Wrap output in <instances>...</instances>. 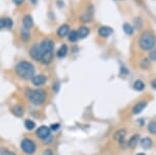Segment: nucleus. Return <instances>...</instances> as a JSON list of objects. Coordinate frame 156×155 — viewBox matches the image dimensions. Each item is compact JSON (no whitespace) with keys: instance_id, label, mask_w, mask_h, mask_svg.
<instances>
[{"instance_id":"nucleus-1","label":"nucleus","mask_w":156,"mask_h":155,"mask_svg":"<svg viewBox=\"0 0 156 155\" xmlns=\"http://www.w3.org/2000/svg\"><path fill=\"white\" fill-rule=\"evenodd\" d=\"M15 71H16L17 75L21 77L22 79H31L34 76L36 69H34V65L30 64L29 62L22 61L17 64Z\"/></svg>"},{"instance_id":"nucleus-2","label":"nucleus","mask_w":156,"mask_h":155,"mask_svg":"<svg viewBox=\"0 0 156 155\" xmlns=\"http://www.w3.org/2000/svg\"><path fill=\"white\" fill-rule=\"evenodd\" d=\"M156 44V37L154 36L153 32L146 31L142 33V36L138 39V46L140 49L145 50V51H149L152 50L155 47Z\"/></svg>"},{"instance_id":"nucleus-3","label":"nucleus","mask_w":156,"mask_h":155,"mask_svg":"<svg viewBox=\"0 0 156 155\" xmlns=\"http://www.w3.org/2000/svg\"><path fill=\"white\" fill-rule=\"evenodd\" d=\"M47 98V94L44 90H34L28 92V99L34 105H41Z\"/></svg>"},{"instance_id":"nucleus-4","label":"nucleus","mask_w":156,"mask_h":155,"mask_svg":"<svg viewBox=\"0 0 156 155\" xmlns=\"http://www.w3.org/2000/svg\"><path fill=\"white\" fill-rule=\"evenodd\" d=\"M21 149L25 154L31 155V154H34L37 150L36 143L32 142L31 139H24L23 141L21 142Z\"/></svg>"},{"instance_id":"nucleus-5","label":"nucleus","mask_w":156,"mask_h":155,"mask_svg":"<svg viewBox=\"0 0 156 155\" xmlns=\"http://www.w3.org/2000/svg\"><path fill=\"white\" fill-rule=\"evenodd\" d=\"M29 54L34 59L40 62L42 58V56L44 55V52H43L40 44H37V45H34V46L31 47V49H30V51H29Z\"/></svg>"},{"instance_id":"nucleus-6","label":"nucleus","mask_w":156,"mask_h":155,"mask_svg":"<svg viewBox=\"0 0 156 155\" xmlns=\"http://www.w3.org/2000/svg\"><path fill=\"white\" fill-rule=\"evenodd\" d=\"M36 134L39 139H43V141H46V139H49L50 136V128L47 126H41L37 128V130L36 131Z\"/></svg>"},{"instance_id":"nucleus-7","label":"nucleus","mask_w":156,"mask_h":155,"mask_svg":"<svg viewBox=\"0 0 156 155\" xmlns=\"http://www.w3.org/2000/svg\"><path fill=\"white\" fill-rule=\"evenodd\" d=\"M148 105V102L147 101H138L137 103H135L134 105H133V107H132V114H140V112H142L144 109L146 108V106Z\"/></svg>"},{"instance_id":"nucleus-8","label":"nucleus","mask_w":156,"mask_h":155,"mask_svg":"<svg viewBox=\"0 0 156 155\" xmlns=\"http://www.w3.org/2000/svg\"><path fill=\"white\" fill-rule=\"evenodd\" d=\"M126 134H127L126 129H119V130H117L115 132L114 139H115V141H117L118 143H120L121 145H122L123 143H124V141H125Z\"/></svg>"},{"instance_id":"nucleus-9","label":"nucleus","mask_w":156,"mask_h":155,"mask_svg":"<svg viewBox=\"0 0 156 155\" xmlns=\"http://www.w3.org/2000/svg\"><path fill=\"white\" fill-rule=\"evenodd\" d=\"M46 81H47V77L45 76V75H42V74L36 75V76H34L31 78V82L37 86H43V84H44Z\"/></svg>"},{"instance_id":"nucleus-10","label":"nucleus","mask_w":156,"mask_h":155,"mask_svg":"<svg viewBox=\"0 0 156 155\" xmlns=\"http://www.w3.org/2000/svg\"><path fill=\"white\" fill-rule=\"evenodd\" d=\"M112 27H108V26H102L100 27L99 29H98V33H99V36H101L103 37H109L110 34L112 33Z\"/></svg>"},{"instance_id":"nucleus-11","label":"nucleus","mask_w":156,"mask_h":155,"mask_svg":"<svg viewBox=\"0 0 156 155\" xmlns=\"http://www.w3.org/2000/svg\"><path fill=\"white\" fill-rule=\"evenodd\" d=\"M140 147H142L143 149L147 150V149H150L151 147L153 146V142H152V139H151L150 137L146 136V137H143V139H140Z\"/></svg>"},{"instance_id":"nucleus-12","label":"nucleus","mask_w":156,"mask_h":155,"mask_svg":"<svg viewBox=\"0 0 156 155\" xmlns=\"http://www.w3.org/2000/svg\"><path fill=\"white\" fill-rule=\"evenodd\" d=\"M69 30H70L69 25L64 24V25H62L60 27H58V29H57V34H58L60 37H66L68 33H69Z\"/></svg>"},{"instance_id":"nucleus-13","label":"nucleus","mask_w":156,"mask_h":155,"mask_svg":"<svg viewBox=\"0 0 156 155\" xmlns=\"http://www.w3.org/2000/svg\"><path fill=\"white\" fill-rule=\"evenodd\" d=\"M23 26H24V28H26V29H29V28H31V27L34 26V20H32V18L29 16V15L24 16Z\"/></svg>"},{"instance_id":"nucleus-14","label":"nucleus","mask_w":156,"mask_h":155,"mask_svg":"<svg viewBox=\"0 0 156 155\" xmlns=\"http://www.w3.org/2000/svg\"><path fill=\"white\" fill-rule=\"evenodd\" d=\"M52 58H53V52H47V53H45L44 55L42 56L40 62H42V64H44V65H48L51 62Z\"/></svg>"},{"instance_id":"nucleus-15","label":"nucleus","mask_w":156,"mask_h":155,"mask_svg":"<svg viewBox=\"0 0 156 155\" xmlns=\"http://www.w3.org/2000/svg\"><path fill=\"white\" fill-rule=\"evenodd\" d=\"M138 142H140V136H138V134H134V136H132L129 139V141H128V147L134 148V147H136Z\"/></svg>"},{"instance_id":"nucleus-16","label":"nucleus","mask_w":156,"mask_h":155,"mask_svg":"<svg viewBox=\"0 0 156 155\" xmlns=\"http://www.w3.org/2000/svg\"><path fill=\"white\" fill-rule=\"evenodd\" d=\"M78 37H80V39H84V37H87L89 36L90 33V29L87 28V27H80L79 29H78Z\"/></svg>"},{"instance_id":"nucleus-17","label":"nucleus","mask_w":156,"mask_h":155,"mask_svg":"<svg viewBox=\"0 0 156 155\" xmlns=\"http://www.w3.org/2000/svg\"><path fill=\"white\" fill-rule=\"evenodd\" d=\"M133 89H134L135 91H137V92L144 91V89H145V83H144V81L140 80V79L135 80V81H134V83H133Z\"/></svg>"},{"instance_id":"nucleus-18","label":"nucleus","mask_w":156,"mask_h":155,"mask_svg":"<svg viewBox=\"0 0 156 155\" xmlns=\"http://www.w3.org/2000/svg\"><path fill=\"white\" fill-rule=\"evenodd\" d=\"M12 114H14L15 116H17V117H22V116H23V114H24L23 107H22L21 105H15L12 108Z\"/></svg>"},{"instance_id":"nucleus-19","label":"nucleus","mask_w":156,"mask_h":155,"mask_svg":"<svg viewBox=\"0 0 156 155\" xmlns=\"http://www.w3.org/2000/svg\"><path fill=\"white\" fill-rule=\"evenodd\" d=\"M67 53H68L67 45H62V46L58 49V51H57V56L60 57V58H62V57H65L67 55Z\"/></svg>"},{"instance_id":"nucleus-20","label":"nucleus","mask_w":156,"mask_h":155,"mask_svg":"<svg viewBox=\"0 0 156 155\" xmlns=\"http://www.w3.org/2000/svg\"><path fill=\"white\" fill-rule=\"evenodd\" d=\"M21 39L23 40L24 42H28L29 39H30V33H29V30L26 28H23L21 30Z\"/></svg>"},{"instance_id":"nucleus-21","label":"nucleus","mask_w":156,"mask_h":155,"mask_svg":"<svg viewBox=\"0 0 156 155\" xmlns=\"http://www.w3.org/2000/svg\"><path fill=\"white\" fill-rule=\"evenodd\" d=\"M123 29H124L125 33H127L128 36H131V34L133 33V27L129 23H124V24H123Z\"/></svg>"},{"instance_id":"nucleus-22","label":"nucleus","mask_w":156,"mask_h":155,"mask_svg":"<svg viewBox=\"0 0 156 155\" xmlns=\"http://www.w3.org/2000/svg\"><path fill=\"white\" fill-rule=\"evenodd\" d=\"M148 131H149L151 134L156 136V122L155 121H151L150 123L148 124Z\"/></svg>"},{"instance_id":"nucleus-23","label":"nucleus","mask_w":156,"mask_h":155,"mask_svg":"<svg viewBox=\"0 0 156 155\" xmlns=\"http://www.w3.org/2000/svg\"><path fill=\"white\" fill-rule=\"evenodd\" d=\"M24 126L27 130H34V127H36V123L34 121H31V120H26L24 123Z\"/></svg>"},{"instance_id":"nucleus-24","label":"nucleus","mask_w":156,"mask_h":155,"mask_svg":"<svg viewBox=\"0 0 156 155\" xmlns=\"http://www.w3.org/2000/svg\"><path fill=\"white\" fill-rule=\"evenodd\" d=\"M69 41L70 42H76L78 39H79V37H78V32L77 31H75V30H73V31H70L69 32Z\"/></svg>"},{"instance_id":"nucleus-25","label":"nucleus","mask_w":156,"mask_h":155,"mask_svg":"<svg viewBox=\"0 0 156 155\" xmlns=\"http://www.w3.org/2000/svg\"><path fill=\"white\" fill-rule=\"evenodd\" d=\"M0 155H16V153H14L11 150L2 147V148H0Z\"/></svg>"},{"instance_id":"nucleus-26","label":"nucleus","mask_w":156,"mask_h":155,"mask_svg":"<svg viewBox=\"0 0 156 155\" xmlns=\"http://www.w3.org/2000/svg\"><path fill=\"white\" fill-rule=\"evenodd\" d=\"M93 17V14H89V12H87V14H83L81 17H80V20H81L82 22H89L90 19H92Z\"/></svg>"},{"instance_id":"nucleus-27","label":"nucleus","mask_w":156,"mask_h":155,"mask_svg":"<svg viewBox=\"0 0 156 155\" xmlns=\"http://www.w3.org/2000/svg\"><path fill=\"white\" fill-rule=\"evenodd\" d=\"M150 59H152V61H156V49H153L152 51L150 52Z\"/></svg>"},{"instance_id":"nucleus-28","label":"nucleus","mask_w":156,"mask_h":155,"mask_svg":"<svg viewBox=\"0 0 156 155\" xmlns=\"http://www.w3.org/2000/svg\"><path fill=\"white\" fill-rule=\"evenodd\" d=\"M12 26V21L11 18H6L5 19V27H7V28H11V27Z\"/></svg>"},{"instance_id":"nucleus-29","label":"nucleus","mask_w":156,"mask_h":155,"mask_svg":"<svg viewBox=\"0 0 156 155\" xmlns=\"http://www.w3.org/2000/svg\"><path fill=\"white\" fill-rule=\"evenodd\" d=\"M43 155H54V153L51 149H46L44 151V153H43Z\"/></svg>"},{"instance_id":"nucleus-30","label":"nucleus","mask_w":156,"mask_h":155,"mask_svg":"<svg viewBox=\"0 0 156 155\" xmlns=\"http://www.w3.org/2000/svg\"><path fill=\"white\" fill-rule=\"evenodd\" d=\"M5 27V19H0V29Z\"/></svg>"},{"instance_id":"nucleus-31","label":"nucleus","mask_w":156,"mask_h":155,"mask_svg":"<svg viewBox=\"0 0 156 155\" xmlns=\"http://www.w3.org/2000/svg\"><path fill=\"white\" fill-rule=\"evenodd\" d=\"M59 128V124H53L51 127H50V130H57Z\"/></svg>"},{"instance_id":"nucleus-32","label":"nucleus","mask_w":156,"mask_h":155,"mask_svg":"<svg viewBox=\"0 0 156 155\" xmlns=\"http://www.w3.org/2000/svg\"><path fill=\"white\" fill-rule=\"evenodd\" d=\"M12 2H14L16 5H21V4L24 2V0H12Z\"/></svg>"},{"instance_id":"nucleus-33","label":"nucleus","mask_w":156,"mask_h":155,"mask_svg":"<svg viewBox=\"0 0 156 155\" xmlns=\"http://www.w3.org/2000/svg\"><path fill=\"white\" fill-rule=\"evenodd\" d=\"M151 86H152L153 89H155V90H156V78H155V79H153V80L151 81Z\"/></svg>"},{"instance_id":"nucleus-34","label":"nucleus","mask_w":156,"mask_h":155,"mask_svg":"<svg viewBox=\"0 0 156 155\" xmlns=\"http://www.w3.org/2000/svg\"><path fill=\"white\" fill-rule=\"evenodd\" d=\"M30 1H31V2H34V3H36V2L37 1V0H30Z\"/></svg>"},{"instance_id":"nucleus-35","label":"nucleus","mask_w":156,"mask_h":155,"mask_svg":"<svg viewBox=\"0 0 156 155\" xmlns=\"http://www.w3.org/2000/svg\"><path fill=\"white\" fill-rule=\"evenodd\" d=\"M136 155H146L145 153H137Z\"/></svg>"}]
</instances>
